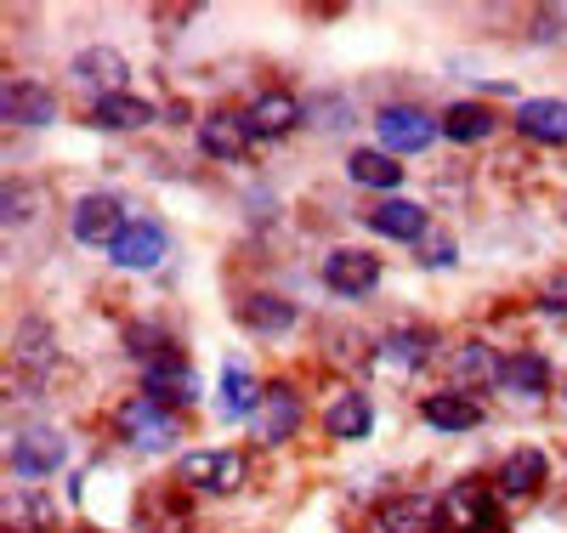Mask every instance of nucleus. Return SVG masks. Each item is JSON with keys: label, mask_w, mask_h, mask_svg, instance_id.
<instances>
[{"label": "nucleus", "mask_w": 567, "mask_h": 533, "mask_svg": "<svg viewBox=\"0 0 567 533\" xmlns=\"http://www.w3.org/2000/svg\"><path fill=\"white\" fill-rule=\"evenodd\" d=\"M176 476L199 494H239L250 465H245V454H227V449H194V454H182Z\"/></svg>", "instance_id": "1"}, {"label": "nucleus", "mask_w": 567, "mask_h": 533, "mask_svg": "<svg viewBox=\"0 0 567 533\" xmlns=\"http://www.w3.org/2000/svg\"><path fill=\"white\" fill-rule=\"evenodd\" d=\"M69 227H74L80 245H97V250H109L114 238L131 227V216H125V205L114 199V193H85V199L74 205V216H69Z\"/></svg>", "instance_id": "2"}, {"label": "nucleus", "mask_w": 567, "mask_h": 533, "mask_svg": "<svg viewBox=\"0 0 567 533\" xmlns=\"http://www.w3.org/2000/svg\"><path fill=\"white\" fill-rule=\"evenodd\" d=\"M114 426L125 431L136 449H165V443L176 438V414H171L159 398H148V392H136L131 403H120Z\"/></svg>", "instance_id": "3"}, {"label": "nucleus", "mask_w": 567, "mask_h": 533, "mask_svg": "<svg viewBox=\"0 0 567 533\" xmlns=\"http://www.w3.org/2000/svg\"><path fill=\"white\" fill-rule=\"evenodd\" d=\"M381 142H386V154H425L432 142L443 136V120H432V114H420V109H403V103H392V109H381Z\"/></svg>", "instance_id": "4"}, {"label": "nucleus", "mask_w": 567, "mask_h": 533, "mask_svg": "<svg viewBox=\"0 0 567 533\" xmlns=\"http://www.w3.org/2000/svg\"><path fill=\"white\" fill-rule=\"evenodd\" d=\"M165 250H171V238H165L159 222H131L114 245H109V262L125 267V273H148V267L165 262Z\"/></svg>", "instance_id": "5"}, {"label": "nucleus", "mask_w": 567, "mask_h": 533, "mask_svg": "<svg viewBox=\"0 0 567 533\" xmlns=\"http://www.w3.org/2000/svg\"><path fill=\"white\" fill-rule=\"evenodd\" d=\"M301 392L296 386H284L272 380L267 392H261V409H256V438L261 443H284V438H296V426H301Z\"/></svg>", "instance_id": "6"}, {"label": "nucleus", "mask_w": 567, "mask_h": 533, "mask_svg": "<svg viewBox=\"0 0 567 533\" xmlns=\"http://www.w3.org/2000/svg\"><path fill=\"white\" fill-rule=\"evenodd\" d=\"M443 516V505L432 494H392L374 505V527L381 533H432Z\"/></svg>", "instance_id": "7"}, {"label": "nucleus", "mask_w": 567, "mask_h": 533, "mask_svg": "<svg viewBox=\"0 0 567 533\" xmlns=\"http://www.w3.org/2000/svg\"><path fill=\"white\" fill-rule=\"evenodd\" d=\"M142 369H148V380H142V392H148V398H159L165 409H171V403H187V398L199 392L194 363H187L176 347H171V352H159L154 363H142Z\"/></svg>", "instance_id": "8"}, {"label": "nucleus", "mask_w": 567, "mask_h": 533, "mask_svg": "<svg viewBox=\"0 0 567 533\" xmlns=\"http://www.w3.org/2000/svg\"><path fill=\"white\" fill-rule=\"evenodd\" d=\"M323 284L336 289V296H369L374 284H381V262L369 250H329L323 256Z\"/></svg>", "instance_id": "9"}, {"label": "nucleus", "mask_w": 567, "mask_h": 533, "mask_svg": "<svg viewBox=\"0 0 567 533\" xmlns=\"http://www.w3.org/2000/svg\"><path fill=\"white\" fill-rule=\"evenodd\" d=\"M511 125L523 131L528 142H545V148H561V142H567V103H556V96H528V103H516Z\"/></svg>", "instance_id": "10"}, {"label": "nucleus", "mask_w": 567, "mask_h": 533, "mask_svg": "<svg viewBox=\"0 0 567 533\" xmlns=\"http://www.w3.org/2000/svg\"><path fill=\"white\" fill-rule=\"evenodd\" d=\"M0 114H7L12 125H52L58 120V96L45 91L40 80H7V91H0Z\"/></svg>", "instance_id": "11"}, {"label": "nucleus", "mask_w": 567, "mask_h": 533, "mask_svg": "<svg viewBox=\"0 0 567 533\" xmlns=\"http://www.w3.org/2000/svg\"><path fill=\"white\" fill-rule=\"evenodd\" d=\"M69 460V449H63V438H58V431H23V438L12 443V471L18 476H52L58 465Z\"/></svg>", "instance_id": "12"}, {"label": "nucleus", "mask_w": 567, "mask_h": 533, "mask_svg": "<svg viewBox=\"0 0 567 533\" xmlns=\"http://www.w3.org/2000/svg\"><path fill=\"white\" fill-rule=\"evenodd\" d=\"M245 125H250L256 136L296 131V125H301V96H296V91H261L256 103L245 109Z\"/></svg>", "instance_id": "13"}, {"label": "nucleus", "mask_w": 567, "mask_h": 533, "mask_svg": "<svg viewBox=\"0 0 567 533\" xmlns=\"http://www.w3.org/2000/svg\"><path fill=\"white\" fill-rule=\"evenodd\" d=\"M250 125H245V114H205L199 120V148L210 154V160H245V148H250Z\"/></svg>", "instance_id": "14"}, {"label": "nucleus", "mask_w": 567, "mask_h": 533, "mask_svg": "<svg viewBox=\"0 0 567 533\" xmlns=\"http://www.w3.org/2000/svg\"><path fill=\"white\" fill-rule=\"evenodd\" d=\"M323 426H329V438H341V443H363L369 431H374V403H369V392H341L336 403H329Z\"/></svg>", "instance_id": "15"}, {"label": "nucleus", "mask_w": 567, "mask_h": 533, "mask_svg": "<svg viewBox=\"0 0 567 533\" xmlns=\"http://www.w3.org/2000/svg\"><path fill=\"white\" fill-rule=\"evenodd\" d=\"M494 500H499V494H488L483 482H460V489H449V500H443V516H449L460 533H471V527H483V522L499 516Z\"/></svg>", "instance_id": "16"}, {"label": "nucleus", "mask_w": 567, "mask_h": 533, "mask_svg": "<svg viewBox=\"0 0 567 533\" xmlns=\"http://www.w3.org/2000/svg\"><path fill=\"white\" fill-rule=\"evenodd\" d=\"M420 420L437 426V431H471V426H483V403L465 398V392H432L420 403Z\"/></svg>", "instance_id": "17"}, {"label": "nucleus", "mask_w": 567, "mask_h": 533, "mask_svg": "<svg viewBox=\"0 0 567 533\" xmlns=\"http://www.w3.org/2000/svg\"><path fill=\"white\" fill-rule=\"evenodd\" d=\"M363 222H369L374 233H381V238H414V245H420L425 233H432L425 211H420V205H409V199H381V205H374Z\"/></svg>", "instance_id": "18"}, {"label": "nucleus", "mask_w": 567, "mask_h": 533, "mask_svg": "<svg viewBox=\"0 0 567 533\" xmlns=\"http://www.w3.org/2000/svg\"><path fill=\"white\" fill-rule=\"evenodd\" d=\"M539 482H545V454H539V449H516V454L499 465V476H494V494H499V500H528Z\"/></svg>", "instance_id": "19"}, {"label": "nucleus", "mask_w": 567, "mask_h": 533, "mask_svg": "<svg viewBox=\"0 0 567 533\" xmlns=\"http://www.w3.org/2000/svg\"><path fill=\"white\" fill-rule=\"evenodd\" d=\"M154 120V103H142V96H131V91H114V96H97L91 103V125L97 131H142Z\"/></svg>", "instance_id": "20"}, {"label": "nucleus", "mask_w": 567, "mask_h": 533, "mask_svg": "<svg viewBox=\"0 0 567 533\" xmlns=\"http://www.w3.org/2000/svg\"><path fill=\"white\" fill-rule=\"evenodd\" d=\"M74 74L85 85H103V96H114L125 85V58L114 52V45H85V52L74 58Z\"/></svg>", "instance_id": "21"}, {"label": "nucleus", "mask_w": 567, "mask_h": 533, "mask_svg": "<svg viewBox=\"0 0 567 533\" xmlns=\"http://www.w3.org/2000/svg\"><path fill=\"white\" fill-rule=\"evenodd\" d=\"M499 386H511V392H523V398H539V392H550V363L539 352H511L505 369H499Z\"/></svg>", "instance_id": "22"}, {"label": "nucleus", "mask_w": 567, "mask_h": 533, "mask_svg": "<svg viewBox=\"0 0 567 533\" xmlns=\"http://www.w3.org/2000/svg\"><path fill=\"white\" fill-rule=\"evenodd\" d=\"M347 176H352L358 187H374V193H392V187L403 182V165H398L392 154H374V148H358V154L347 160Z\"/></svg>", "instance_id": "23"}, {"label": "nucleus", "mask_w": 567, "mask_h": 533, "mask_svg": "<svg viewBox=\"0 0 567 533\" xmlns=\"http://www.w3.org/2000/svg\"><path fill=\"white\" fill-rule=\"evenodd\" d=\"M374 358L392 363V369H420L425 358H432V335L425 329H392L381 347H374Z\"/></svg>", "instance_id": "24"}, {"label": "nucleus", "mask_w": 567, "mask_h": 533, "mask_svg": "<svg viewBox=\"0 0 567 533\" xmlns=\"http://www.w3.org/2000/svg\"><path fill=\"white\" fill-rule=\"evenodd\" d=\"M239 318L256 329V335H284L296 324V307L284 301V296H245L239 301Z\"/></svg>", "instance_id": "25"}, {"label": "nucleus", "mask_w": 567, "mask_h": 533, "mask_svg": "<svg viewBox=\"0 0 567 533\" xmlns=\"http://www.w3.org/2000/svg\"><path fill=\"white\" fill-rule=\"evenodd\" d=\"M494 114L483 109V103H454L449 114H443V136L449 142H460V148H465V142H483V136H494Z\"/></svg>", "instance_id": "26"}, {"label": "nucleus", "mask_w": 567, "mask_h": 533, "mask_svg": "<svg viewBox=\"0 0 567 533\" xmlns=\"http://www.w3.org/2000/svg\"><path fill=\"white\" fill-rule=\"evenodd\" d=\"M221 409L239 420V414H250L256 420V409H261V392H256V380H250V369L245 363H227L221 369Z\"/></svg>", "instance_id": "27"}, {"label": "nucleus", "mask_w": 567, "mask_h": 533, "mask_svg": "<svg viewBox=\"0 0 567 533\" xmlns=\"http://www.w3.org/2000/svg\"><path fill=\"white\" fill-rule=\"evenodd\" d=\"M499 369H505V363H499L483 341H465V347L454 352V375H460L465 386H488V380H499Z\"/></svg>", "instance_id": "28"}, {"label": "nucleus", "mask_w": 567, "mask_h": 533, "mask_svg": "<svg viewBox=\"0 0 567 533\" xmlns=\"http://www.w3.org/2000/svg\"><path fill=\"white\" fill-rule=\"evenodd\" d=\"M125 341H131V352H136L142 363H154L159 352H171V347H165V335H159V329H142V324L125 329Z\"/></svg>", "instance_id": "29"}, {"label": "nucleus", "mask_w": 567, "mask_h": 533, "mask_svg": "<svg viewBox=\"0 0 567 533\" xmlns=\"http://www.w3.org/2000/svg\"><path fill=\"white\" fill-rule=\"evenodd\" d=\"M420 262H425V267H449V262H454V238H449V233H425V238H420Z\"/></svg>", "instance_id": "30"}, {"label": "nucleus", "mask_w": 567, "mask_h": 533, "mask_svg": "<svg viewBox=\"0 0 567 533\" xmlns=\"http://www.w3.org/2000/svg\"><path fill=\"white\" fill-rule=\"evenodd\" d=\"M40 341H45V324L29 318V324L18 329V358H23V363H45V347H40Z\"/></svg>", "instance_id": "31"}, {"label": "nucleus", "mask_w": 567, "mask_h": 533, "mask_svg": "<svg viewBox=\"0 0 567 533\" xmlns=\"http://www.w3.org/2000/svg\"><path fill=\"white\" fill-rule=\"evenodd\" d=\"M545 312H567V278L550 284V296H545Z\"/></svg>", "instance_id": "32"}, {"label": "nucleus", "mask_w": 567, "mask_h": 533, "mask_svg": "<svg viewBox=\"0 0 567 533\" xmlns=\"http://www.w3.org/2000/svg\"><path fill=\"white\" fill-rule=\"evenodd\" d=\"M471 533H511V527H505V522L494 516V522H483V527H471Z\"/></svg>", "instance_id": "33"}, {"label": "nucleus", "mask_w": 567, "mask_h": 533, "mask_svg": "<svg viewBox=\"0 0 567 533\" xmlns=\"http://www.w3.org/2000/svg\"><path fill=\"white\" fill-rule=\"evenodd\" d=\"M561 392H567V380H561Z\"/></svg>", "instance_id": "34"}]
</instances>
